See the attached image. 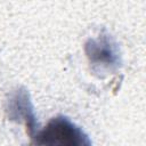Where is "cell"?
<instances>
[{
  "mask_svg": "<svg viewBox=\"0 0 146 146\" xmlns=\"http://www.w3.org/2000/svg\"><path fill=\"white\" fill-rule=\"evenodd\" d=\"M35 146H92L88 135L65 116L52 117L32 139Z\"/></svg>",
  "mask_w": 146,
  "mask_h": 146,
  "instance_id": "obj_1",
  "label": "cell"
},
{
  "mask_svg": "<svg viewBox=\"0 0 146 146\" xmlns=\"http://www.w3.org/2000/svg\"><path fill=\"white\" fill-rule=\"evenodd\" d=\"M84 52L94 73L115 72L122 63L119 44L108 33L88 39L84 43Z\"/></svg>",
  "mask_w": 146,
  "mask_h": 146,
  "instance_id": "obj_2",
  "label": "cell"
},
{
  "mask_svg": "<svg viewBox=\"0 0 146 146\" xmlns=\"http://www.w3.org/2000/svg\"><path fill=\"white\" fill-rule=\"evenodd\" d=\"M6 112L10 120L23 122L30 138H34L39 129L29 92L24 88H18L9 95L6 102Z\"/></svg>",
  "mask_w": 146,
  "mask_h": 146,
  "instance_id": "obj_3",
  "label": "cell"
}]
</instances>
